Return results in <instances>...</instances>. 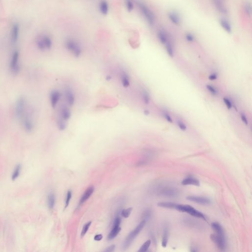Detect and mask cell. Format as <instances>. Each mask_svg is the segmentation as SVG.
<instances>
[{"label": "cell", "instance_id": "cell-15", "mask_svg": "<svg viewBox=\"0 0 252 252\" xmlns=\"http://www.w3.org/2000/svg\"><path fill=\"white\" fill-rule=\"evenodd\" d=\"M189 201L198 203L200 204L208 205L211 203L210 199L205 197H198V196H189L187 197Z\"/></svg>", "mask_w": 252, "mask_h": 252}, {"label": "cell", "instance_id": "cell-23", "mask_svg": "<svg viewBox=\"0 0 252 252\" xmlns=\"http://www.w3.org/2000/svg\"><path fill=\"white\" fill-rule=\"evenodd\" d=\"M220 24L223 28L228 33H230L232 32V26L230 25V23L225 18H222L220 19Z\"/></svg>", "mask_w": 252, "mask_h": 252}, {"label": "cell", "instance_id": "cell-25", "mask_svg": "<svg viewBox=\"0 0 252 252\" xmlns=\"http://www.w3.org/2000/svg\"><path fill=\"white\" fill-rule=\"evenodd\" d=\"M168 235H169V231H168V226H165L164 229V233H163V240H162V246L164 248H165L167 246V242H168Z\"/></svg>", "mask_w": 252, "mask_h": 252}, {"label": "cell", "instance_id": "cell-8", "mask_svg": "<svg viewBox=\"0 0 252 252\" xmlns=\"http://www.w3.org/2000/svg\"><path fill=\"white\" fill-rule=\"evenodd\" d=\"M20 54L18 50L13 52L10 61V69L12 74L17 75L20 71V66L19 64Z\"/></svg>", "mask_w": 252, "mask_h": 252}, {"label": "cell", "instance_id": "cell-46", "mask_svg": "<svg viewBox=\"0 0 252 252\" xmlns=\"http://www.w3.org/2000/svg\"><path fill=\"white\" fill-rule=\"evenodd\" d=\"M240 116H241L240 117H241V120H242V121L243 122V123L245 125H248V121L247 118L246 116V115L243 114V113H241Z\"/></svg>", "mask_w": 252, "mask_h": 252}, {"label": "cell", "instance_id": "cell-30", "mask_svg": "<svg viewBox=\"0 0 252 252\" xmlns=\"http://www.w3.org/2000/svg\"><path fill=\"white\" fill-rule=\"evenodd\" d=\"M164 45H165L166 50H167V52L168 53V55L170 56V57H174V48H173L172 43L171 42V40L170 41H168V42H167V44H165Z\"/></svg>", "mask_w": 252, "mask_h": 252}, {"label": "cell", "instance_id": "cell-29", "mask_svg": "<svg viewBox=\"0 0 252 252\" xmlns=\"http://www.w3.org/2000/svg\"><path fill=\"white\" fill-rule=\"evenodd\" d=\"M56 124H57L58 129L61 131H63L65 130L66 129L68 122L57 118V120H56Z\"/></svg>", "mask_w": 252, "mask_h": 252}, {"label": "cell", "instance_id": "cell-43", "mask_svg": "<svg viewBox=\"0 0 252 252\" xmlns=\"http://www.w3.org/2000/svg\"><path fill=\"white\" fill-rule=\"evenodd\" d=\"M163 115H164V117L165 119L167 120V122H169V123H172V122H173V120H172V119L171 117L170 114L166 112H164L163 113Z\"/></svg>", "mask_w": 252, "mask_h": 252}, {"label": "cell", "instance_id": "cell-2", "mask_svg": "<svg viewBox=\"0 0 252 252\" xmlns=\"http://www.w3.org/2000/svg\"><path fill=\"white\" fill-rule=\"evenodd\" d=\"M65 45L66 50L75 57L78 58L82 54V49L80 44L75 39L69 38L66 39Z\"/></svg>", "mask_w": 252, "mask_h": 252}, {"label": "cell", "instance_id": "cell-35", "mask_svg": "<svg viewBox=\"0 0 252 252\" xmlns=\"http://www.w3.org/2000/svg\"><path fill=\"white\" fill-rule=\"evenodd\" d=\"M133 208H129L126 209H124L122 210V211L121 212V215L122 217H124V218H128L129 216L130 215L131 213L132 212Z\"/></svg>", "mask_w": 252, "mask_h": 252}, {"label": "cell", "instance_id": "cell-37", "mask_svg": "<svg viewBox=\"0 0 252 252\" xmlns=\"http://www.w3.org/2000/svg\"><path fill=\"white\" fill-rule=\"evenodd\" d=\"M151 215V212L150 210H145V211L144 212L143 214V220L145 221L146 222V221L150 218Z\"/></svg>", "mask_w": 252, "mask_h": 252}, {"label": "cell", "instance_id": "cell-7", "mask_svg": "<svg viewBox=\"0 0 252 252\" xmlns=\"http://www.w3.org/2000/svg\"><path fill=\"white\" fill-rule=\"evenodd\" d=\"M27 109V104L26 99L20 97L17 100L14 107V112L17 118L21 119L25 114Z\"/></svg>", "mask_w": 252, "mask_h": 252}, {"label": "cell", "instance_id": "cell-51", "mask_svg": "<svg viewBox=\"0 0 252 252\" xmlns=\"http://www.w3.org/2000/svg\"><path fill=\"white\" fill-rule=\"evenodd\" d=\"M191 252H197V251H198V250H197V248H195V247H192L191 248Z\"/></svg>", "mask_w": 252, "mask_h": 252}, {"label": "cell", "instance_id": "cell-39", "mask_svg": "<svg viewBox=\"0 0 252 252\" xmlns=\"http://www.w3.org/2000/svg\"><path fill=\"white\" fill-rule=\"evenodd\" d=\"M177 125L179 129L182 131H185L187 130V126L181 120L177 121Z\"/></svg>", "mask_w": 252, "mask_h": 252}, {"label": "cell", "instance_id": "cell-48", "mask_svg": "<svg viewBox=\"0 0 252 252\" xmlns=\"http://www.w3.org/2000/svg\"><path fill=\"white\" fill-rule=\"evenodd\" d=\"M208 78L209 80H211V81L216 80L217 78V75L215 73H212L210 75V76H209Z\"/></svg>", "mask_w": 252, "mask_h": 252}, {"label": "cell", "instance_id": "cell-4", "mask_svg": "<svg viewBox=\"0 0 252 252\" xmlns=\"http://www.w3.org/2000/svg\"><path fill=\"white\" fill-rule=\"evenodd\" d=\"M137 7L140 9L142 15L143 16L147 23L151 26L153 25L155 22V15L153 12L147 6L141 1L137 2Z\"/></svg>", "mask_w": 252, "mask_h": 252}, {"label": "cell", "instance_id": "cell-10", "mask_svg": "<svg viewBox=\"0 0 252 252\" xmlns=\"http://www.w3.org/2000/svg\"><path fill=\"white\" fill-rule=\"evenodd\" d=\"M21 119L22 126L24 130L28 133H31L33 131L34 129V122L31 116L26 111L25 114L24 115Z\"/></svg>", "mask_w": 252, "mask_h": 252}, {"label": "cell", "instance_id": "cell-44", "mask_svg": "<svg viewBox=\"0 0 252 252\" xmlns=\"http://www.w3.org/2000/svg\"><path fill=\"white\" fill-rule=\"evenodd\" d=\"M186 39L189 42H192L194 41L195 38H194V35H192V34L191 33H188L186 34Z\"/></svg>", "mask_w": 252, "mask_h": 252}, {"label": "cell", "instance_id": "cell-28", "mask_svg": "<svg viewBox=\"0 0 252 252\" xmlns=\"http://www.w3.org/2000/svg\"><path fill=\"white\" fill-rule=\"evenodd\" d=\"M177 203L171 202H162L158 203V205L161 207L167 208L175 209Z\"/></svg>", "mask_w": 252, "mask_h": 252}, {"label": "cell", "instance_id": "cell-9", "mask_svg": "<svg viewBox=\"0 0 252 252\" xmlns=\"http://www.w3.org/2000/svg\"><path fill=\"white\" fill-rule=\"evenodd\" d=\"M210 238L212 241L214 242V243L221 251H225L226 247V239L225 235H221L216 233L215 234H212L210 235Z\"/></svg>", "mask_w": 252, "mask_h": 252}, {"label": "cell", "instance_id": "cell-3", "mask_svg": "<svg viewBox=\"0 0 252 252\" xmlns=\"http://www.w3.org/2000/svg\"><path fill=\"white\" fill-rule=\"evenodd\" d=\"M156 192L160 196L168 198H175L179 196L177 189L168 186H160L156 188Z\"/></svg>", "mask_w": 252, "mask_h": 252}, {"label": "cell", "instance_id": "cell-24", "mask_svg": "<svg viewBox=\"0 0 252 252\" xmlns=\"http://www.w3.org/2000/svg\"><path fill=\"white\" fill-rule=\"evenodd\" d=\"M120 230L121 228L120 226H113L112 229L111 230V232H110L109 234L107 236V239L109 240H111L114 239L118 235V233H119Z\"/></svg>", "mask_w": 252, "mask_h": 252}, {"label": "cell", "instance_id": "cell-26", "mask_svg": "<svg viewBox=\"0 0 252 252\" xmlns=\"http://www.w3.org/2000/svg\"><path fill=\"white\" fill-rule=\"evenodd\" d=\"M211 226L212 228L214 229L216 233L222 234V235L225 234V232H224V229H223L222 226L219 223L214 222L212 223Z\"/></svg>", "mask_w": 252, "mask_h": 252}, {"label": "cell", "instance_id": "cell-34", "mask_svg": "<svg viewBox=\"0 0 252 252\" xmlns=\"http://www.w3.org/2000/svg\"><path fill=\"white\" fill-rule=\"evenodd\" d=\"M151 243V241L150 240H148L147 241H146L143 244V245L141 246V247L140 248V250H138V252H146L148 250L149 247L150 246Z\"/></svg>", "mask_w": 252, "mask_h": 252}, {"label": "cell", "instance_id": "cell-36", "mask_svg": "<svg viewBox=\"0 0 252 252\" xmlns=\"http://www.w3.org/2000/svg\"><path fill=\"white\" fill-rule=\"evenodd\" d=\"M91 223H92L91 222H89L87 223L85 225H84L83 228L81 233V237H83L85 235L86 233L88 231V229H89L90 226H91Z\"/></svg>", "mask_w": 252, "mask_h": 252}, {"label": "cell", "instance_id": "cell-31", "mask_svg": "<svg viewBox=\"0 0 252 252\" xmlns=\"http://www.w3.org/2000/svg\"><path fill=\"white\" fill-rule=\"evenodd\" d=\"M21 170V165L20 164L17 165V167H15V170L14 171L12 176H11V179L12 180H15L19 177L20 174Z\"/></svg>", "mask_w": 252, "mask_h": 252}, {"label": "cell", "instance_id": "cell-45", "mask_svg": "<svg viewBox=\"0 0 252 252\" xmlns=\"http://www.w3.org/2000/svg\"><path fill=\"white\" fill-rule=\"evenodd\" d=\"M121 224V218H120L119 216H117L116 218H115V220H114V223H113V226H120V225Z\"/></svg>", "mask_w": 252, "mask_h": 252}, {"label": "cell", "instance_id": "cell-12", "mask_svg": "<svg viewBox=\"0 0 252 252\" xmlns=\"http://www.w3.org/2000/svg\"><path fill=\"white\" fill-rule=\"evenodd\" d=\"M20 34V27L18 23L15 22L12 24L10 31V41L12 45H15L19 39Z\"/></svg>", "mask_w": 252, "mask_h": 252}, {"label": "cell", "instance_id": "cell-42", "mask_svg": "<svg viewBox=\"0 0 252 252\" xmlns=\"http://www.w3.org/2000/svg\"><path fill=\"white\" fill-rule=\"evenodd\" d=\"M71 198H72V192L71 191H68L66 195V207H68Z\"/></svg>", "mask_w": 252, "mask_h": 252}, {"label": "cell", "instance_id": "cell-5", "mask_svg": "<svg viewBox=\"0 0 252 252\" xmlns=\"http://www.w3.org/2000/svg\"><path fill=\"white\" fill-rule=\"evenodd\" d=\"M175 209L182 212H186L188 214L194 217H197L198 218L202 219L205 221H206V218L205 216L201 213V212L196 210L195 208L189 205L179 204H177L176 205Z\"/></svg>", "mask_w": 252, "mask_h": 252}, {"label": "cell", "instance_id": "cell-14", "mask_svg": "<svg viewBox=\"0 0 252 252\" xmlns=\"http://www.w3.org/2000/svg\"><path fill=\"white\" fill-rule=\"evenodd\" d=\"M62 96V94L60 91L57 90H53L51 91L49 95L50 104L53 109H55Z\"/></svg>", "mask_w": 252, "mask_h": 252}, {"label": "cell", "instance_id": "cell-11", "mask_svg": "<svg viewBox=\"0 0 252 252\" xmlns=\"http://www.w3.org/2000/svg\"><path fill=\"white\" fill-rule=\"evenodd\" d=\"M72 112L69 109V106L67 104H62L59 109L58 116L57 118L68 122L71 118Z\"/></svg>", "mask_w": 252, "mask_h": 252}, {"label": "cell", "instance_id": "cell-41", "mask_svg": "<svg viewBox=\"0 0 252 252\" xmlns=\"http://www.w3.org/2000/svg\"><path fill=\"white\" fill-rule=\"evenodd\" d=\"M245 10L247 14L249 15H251L252 14V8H251V5L249 3H247L245 6Z\"/></svg>", "mask_w": 252, "mask_h": 252}, {"label": "cell", "instance_id": "cell-27", "mask_svg": "<svg viewBox=\"0 0 252 252\" xmlns=\"http://www.w3.org/2000/svg\"><path fill=\"white\" fill-rule=\"evenodd\" d=\"M48 207L50 209H52L54 207L55 203V197L54 194L50 192L48 195Z\"/></svg>", "mask_w": 252, "mask_h": 252}, {"label": "cell", "instance_id": "cell-20", "mask_svg": "<svg viewBox=\"0 0 252 252\" xmlns=\"http://www.w3.org/2000/svg\"><path fill=\"white\" fill-rule=\"evenodd\" d=\"M94 191V188L93 186H91V187L88 188L87 190H86L85 192L81 198H80V201H79V204H82L84 202H85L86 201H87V199L92 195Z\"/></svg>", "mask_w": 252, "mask_h": 252}, {"label": "cell", "instance_id": "cell-18", "mask_svg": "<svg viewBox=\"0 0 252 252\" xmlns=\"http://www.w3.org/2000/svg\"><path fill=\"white\" fill-rule=\"evenodd\" d=\"M214 5L217 10L223 14H226L227 10L225 6L224 0H213Z\"/></svg>", "mask_w": 252, "mask_h": 252}, {"label": "cell", "instance_id": "cell-17", "mask_svg": "<svg viewBox=\"0 0 252 252\" xmlns=\"http://www.w3.org/2000/svg\"><path fill=\"white\" fill-rule=\"evenodd\" d=\"M98 8H99V11L103 15H107L109 13V6L107 1L100 0V1L99 2Z\"/></svg>", "mask_w": 252, "mask_h": 252}, {"label": "cell", "instance_id": "cell-52", "mask_svg": "<svg viewBox=\"0 0 252 252\" xmlns=\"http://www.w3.org/2000/svg\"><path fill=\"white\" fill-rule=\"evenodd\" d=\"M111 76H110V75H107L106 77V80H107V81H110V80H111Z\"/></svg>", "mask_w": 252, "mask_h": 252}, {"label": "cell", "instance_id": "cell-40", "mask_svg": "<svg viewBox=\"0 0 252 252\" xmlns=\"http://www.w3.org/2000/svg\"><path fill=\"white\" fill-rule=\"evenodd\" d=\"M223 100H224V103H225L226 106L229 109H232V104L231 101L229 100V99L227 98H224Z\"/></svg>", "mask_w": 252, "mask_h": 252}, {"label": "cell", "instance_id": "cell-47", "mask_svg": "<svg viewBox=\"0 0 252 252\" xmlns=\"http://www.w3.org/2000/svg\"><path fill=\"white\" fill-rule=\"evenodd\" d=\"M115 246L114 245H112L110 246H109V247H107V248H106V249L104 250V251H103V252H112V251H114V249H115Z\"/></svg>", "mask_w": 252, "mask_h": 252}, {"label": "cell", "instance_id": "cell-32", "mask_svg": "<svg viewBox=\"0 0 252 252\" xmlns=\"http://www.w3.org/2000/svg\"><path fill=\"white\" fill-rule=\"evenodd\" d=\"M125 5L126 9L128 12H131L133 11L134 8V4L133 0H124Z\"/></svg>", "mask_w": 252, "mask_h": 252}, {"label": "cell", "instance_id": "cell-33", "mask_svg": "<svg viewBox=\"0 0 252 252\" xmlns=\"http://www.w3.org/2000/svg\"><path fill=\"white\" fill-rule=\"evenodd\" d=\"M142 98H143V101L144 103L146 104H148L150 103V96H149V94L145 90H143L142 91Z\"/></svg>", "mask_w": 252, "mask_h": 252}, {"label": "cell", "instance_id": "cell-19", "mask_svg": "<svg viewBox=\"0 0 252 252\" xmlns=\"http://www.w3.org/2000/svg\"><path fill=\"white\" fill-rule=\"evenodd\" d=\"M182 184H183V185H192L195 186H200L199 180L192 176H189L188 177L185 178L182 182Z\"/></svg>", "mask_w": 252, "mask_h": 252}, {"label": "cell", "instance_id": "cell-50", "mask_svg": "<svg viewBox=\"0 0 252 252\" xmlns=\"http://www.w3.org/2000/svg\"><path fill=\"white\" fill-rule=\"evenodd\" d=\"M144 113L145 115H148L150 114V111L148 110H145L144 111Z\"/></svg>", "mask_w": 252, "mask_h": 252}, {"label": "cell", "instance_id": "cell-21", "mask_svg": "<svg viewBox=\"0 0 252 252\" xmlns=\"http://www.w3.org/2000/svg\"><path fill=\"white\" fill-rule=\"evenodd\" d=\"M158 37L160 42L164 45L167 44L168 41H170L168 34L164 30H161L158 32Z\"/></svg>", "mask_w": 252, "mask_h": 252}, {"label": "cell", "instance_id": "cell-16", "mask_svg": "<svg viewBox=\"0 0 252 252\" xmlns=\"http://www.w3.org/2000/svg\"><path fill=\"white\" fill-rule=\"evenodd\" d=\"M120 78L121 84L124 88H128L130 86V78L129 74L126 71L124 70L121 71Z\"/></svg>", "mask_w": 252, "mask_h": 252}, {"label": "cell", "instance_id": "cell-13", "mask_svg": "<svg viewBox=\"0 0 252 252\" xmlns=\"http://www.w3.org/2000/svg\"><path fill=\"white\" fill-rule=\"evenodd\" d=\"M64 96L65 97L66 103L68 106H72L74 105L75 97V93L71 88L69 87L65 88L64 91Z\"/></svg>", "mask_w": 252, "mask_h": 252}, {"label": "cell", "instance_id": "cell-49", "mask_svg": "<svg viewBox=\"0 0 252 252\" xmlns=\"http://www.w3.org/2000/svg\"><path fill=\"white\" fill-rule=\"evenodd\" d=\"M103 238V235H97L94 237V240L96 241H100Z\"/></svg>", "mask_w": 252, "mask_h": 252}, {"label": "cell", "instance_id": "cell-1", "mask_svg": "<svg viewBox=\"0 0 252 252\" xmlns=\"http://www.w3.org/2000/svg\"><path fill=\"white\" fill-rule=\"evenodd\" d=\"M35 45L39 50L44 51L51 49L53 46V41L50 35L48 34H41L35 39Z\"/></svg>", "mask_w": 252, "mask_h": 252}, {"label": "cell", "instance_id": "cell-6", "mask_svg": "<svg viewBox=\"0 0 252 252\" xmlns=\"http://www.w3.org/2000/svg\"><path fill=\"white\" fill-rule=\"evenodd\" d=\"M146 224V222L144 220L141 221L140 224H138L136 229L132 231L128 236L125 241L124 242L122 245V248L123 250H126L129 248L130 246L131 245L132 243L134 240L137 236L140 233V232L143 229L144 226Z\"/></svg>", "mask_w": 252, "mask_h": 252}, {"label": "cell", "instance_id": "cell-22", "mask_svg": "<svg viewBox=\"0 0 252 252\" xmlns=\"http://www.w3.org/2000/svg\"><path fill=\"white\" fill-rule=\"evenodd\" d=\"M168 17L170 20L174 24L178 25L180 23V18L178 14L174 11H170L168 12Z\"/></svg>", "mask_w": 252, "mask_h": 252}, {"label": "cell", "instance_id": "cell-38", "mask_svg": "<svg viewBox=\"0 0 252 252\" xmlns=\"http://www.w3.org/2000/svg\"><path fill=\"white\" fill-rule=\"evenodd\" d=\"M206 88L213 95H216L218 94V91H217L216 89L211 85H208V84L207 85Z\"/></svg>", "mask_w": 252, "mask_h": 252}]
</instances>
